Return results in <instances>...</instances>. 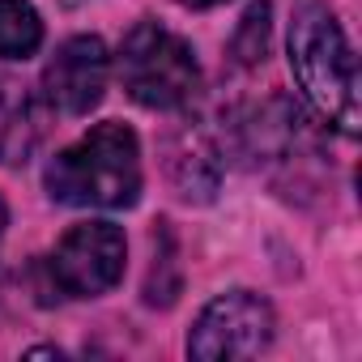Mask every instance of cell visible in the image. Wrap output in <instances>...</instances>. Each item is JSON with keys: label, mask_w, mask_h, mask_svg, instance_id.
Listing matches in <instances>:
<instances>
[{"label": "cell", "mask_w": 362, "mask_h": 362, "mask_svg": "<svg viewBox=\"0 0 362 362\" xmlns=\"http://www.w3.org/2000/svg\"><path fill=\"white\" fill-rule=\"evenodd\" d=\"M47 197L73 209H132L141 201V145L119 119L90 128L47 162Z\"/></svg>", "instance_id": "6da1fadb"}, {"label": "cell", "mask_w": 362, "mask_h": 362, "mask_svg": "<svg viewBox=\"0 0 362 362\" xmlns=\"http://www.w3.org/2000/svg\"><path fill=\"white\" fill-rule=\"evenodd\" d=\"M290 69L307 103L328 124L354 136L358 132V64L337 13L320 0H307L290 22Z\"/></svg>", "instance_id": "7a4b0ae2"}, {"label": "cell", "mask_w": 362, "mask_h": 362, "mask_svg": "<svg viewBox=\"0 0 362 362\" xmlns=\"http://www.w3.org/2000/svg\"><path fill=\"white\" fill-rule=\"evenodd\" d=\"M115 69L128 98L149 111H179L201 90V64L192 47L158 22H136L124 35Z\"/></svg>", "instance_id": "3957f363"}, {"label": "cell", "mask_w": 362, "mask_h": 362, "mask_svg": "<svg viewBox=\"0 0 362 362\" xmlns=\"http://www.w3.org/2000/svg\"><path fill=\"white\" fill-rule=\"evenodd\" d=\"M273 307L252 290L218 294L188 332V354L201 362H230V358H256L273 345Z\"/></svg>", "instance_id": "277c9868"}, {"label": "cell", "mask_w": 362, "mask_h": 362, "mask_svg": "<svg viewBox=\"0 0 362 362\" xmlns=\"http://www.w3.org/2000/svg\"><path fill=\"white\" fill-rule=\"evenodd\" d=\"M124 256L128 243L115 222H81L56 243L47 260L52 290L69 298H98L124 277Z\"/></svg>", "instance_id": "5b68a950"}, {"label": "cell", "mask_w": 362, "mask_h": 362, "mask_svg": "<svg viewBox=\"0 0 362 362\" xmlns=\"http://www.w3.org/2000/svg\"><path fill=\"white\" fill-rule=\"evenodd\" d=\"M111 73L107 43L98 35H77L69 39L43 69V103L60 115H90L103 103Z\"/></svg>", "instance_id": "8992f818"}, {"label": "cell", "mask_w": 362, "mask_h": 362, "mask_svg": "<svg viewBox=\"0 0 362 362\" xmlns=\"http://www.w3.org/2000/svg\"><path fill=\"white\" fill-rule=\"evenodd\" d=\"M166 175H170V184L179 188L184 201H214L222 166H218V158H214V149L201 132H179L170 141Z\"/></svg>", "instance_id": "52a82bcc"}, {"label": "cell", "mask_w": 362, "mask_h": 362, "mask_svg": "<svg viewBox=\"0 0 362 362\" xmlns=\"http://www.w3.org/2000/svg\"><path fill=\"white\" fill-rule=\"evenodd\" d=\"M43 43V18L26 0H0V56L26 60Z\"/></svg>", "instance_id": "ba28073f"}, {"label": "cell", "mask_w": 362, "mask_h": 362, "mask_svg": "<svg viewBox=\"0 0 362 362\" xmlns=\"http://www.w3.org/2000/svg\"><path fill=\"white\" fill-rule=\"evenodd\" d=\"M264 52H269V5L260 0V5H252V9L243 13V26H239V35H235V56H239L243 64H260Z\"/></svg>", "instance_id": "9c48e42d"}, {"label": "cell", "mask_w": 362, "mask_h": 362, "mask_svg": "<svg viewBox=\"0 0 362 362\" xmlns=\"http://www.w3.org/2000/svg\"><path fill=\"white\" fill-rule=\"evenodd\" d=\"M179 5H188V9H214V5H222V0H179Z\"/></svg>", "instance_id": "30bf717a"}, {"label": "cell", "mask_w": 362, "mask_h": 362, "mask_svg": "<svg viewBox=\"0 0 362 362\" xmlns=\"http://www.w3.org/2000/svg\"><path fill=\"white\" fill-rule=\"evenodd\" d=\"M5 222H9V209H5V201H0V230H5Z\"/></svg>", "instance_id": "8fae6325"}, {"label": "cell", "mask_w": 362, "mask_h": 362, "mask_svg": "<svg viewBox=\"0 0 362 362\" xmlns=\"http://www.w3.org/2000/svg\"><path fill=\"white\" fill-rule=\"evenodd\" d=\"M0 290H5V264H0Z\"/></svg>", "instance_id": "7c38bea8"}]
</instances>
